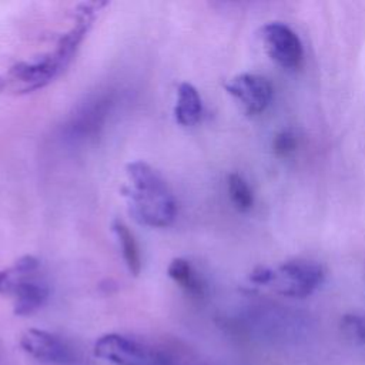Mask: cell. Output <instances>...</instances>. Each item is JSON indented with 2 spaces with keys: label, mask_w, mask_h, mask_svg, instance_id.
I'll use <instances>...</instances> for the list:
<instances>
[{
  "label": "cell",
  "mask_w": 365,
  "mask_h": 365,
  "mask_svg": "<svg viewBox=\"0 0 365 365\" xmlns=\"http://www.w3.org/2000/svg\"><path fill=\"white\" fill-rule=\"evenodd\" d=\"M40 262L34 255H23L13 265L0 269V294L9 292L11 294L16 284L24 278L33 275Z\"/></svg>",
  "instance_id": "13"
},
{
  "label": "cell",
  "mask_w": 365,
  "mask_h": 365,
  "mask_svg": "<svg viewBox=\"0 0 365 365\" xmlns=\"http://www.w3.org/2000/svg\"><path fill=\"white\" fill-rule=\"evenodd\" d=\"M274 275H275V271H272L268 267L261 265V267H257V268L252 269V272L250 274V279L254 284L267 285V284H271L274 281Z\"/></svg>",
  "instance_id": "17"
},
{
  "label": "cell",
  "mask_w": 365,
  "mask_h": 365,
  "mask_svg": "<svg viewBox=\"0 0 365 365\" xmlns=\"http://www.w3.org/2000/svg\"><path fill=\"white\" fill-rule=\"evenodd\" d=\"M339 327L348 341L356 345H365V315L346 314L341 318Z\"/></svg>",
  "instance_id": "15"
},
{
  "label": "cell",
  "mask_w": 365,
  "mask_h": 365,
  "mask_svg": "<svg viewBox=\"0 0 365 365\" xmlns=\"http://www.w3.org/2000/svg\"><path fill=\"white\" fill-rule=\"evenodd\" d=\"M11 294L14 295V312L17 315H27L38 309L47 301L48 288L30 275L21 278Z\"/></svg>",
  "instance_id": "10"
},
{
  "label": "cell",
  "mask_w": 365,
  "mask_h": 365,
  "mask_svg": "<svg viewBox=\"0 0 365 365\" xmlns=\"http://www.w3.org/2000/svg\"><path fill=\"white\" fill-rule=\"evenodd\" d=\"M224 88L240 101L242 110L250 115L262 113L272 98L271 83L258 74L242 73L234 76L224 84Z\"/></svg>",
  "instance_id": "6"
},
{
  "label": "cell",
  "mask_w": 365,
  "mask_h": 365,
  "mask_svg": "<svg viewBox=\"0 0 365 365\" xmlns=\"http://www.w3.org/2000/svg\"><path fill=\"white\" fill-rule=\"evenodd\" d=\"M298 141L291 130L279 131L272 140V150L277 157H288L297 150Z\"/></svg>",
  "instance_id": "16"
},
{
  "label": "cell",
  "mask_w": 365,
  "mask_h": 365,
  "mask_svg": "<svg viewBox=\"0 0 365 365\" xmlns=\"http://www.w3.org/2000/svg\"><path fill=\"white\" fill-rule=\"evenodd\" d=\"M21 348L36 359L53 364H66L73 359L71 349L57 335L44 329H27L20 338Z\"/></svg>",
  "instance_id": "7"
},
{
  "label": "cell",
  "mask_w": 365,
  "mask_h": 365,
  "mask_svg": "<svg viewBox=\"0 0 365 365\" xmlns=\"http://www.w3.org/2000/svg\"><path fill=\"white\" fill-rule=\"evenodd\" d=\"M111 228L118 241L121 255H123L127 269L130 271L131 275L137 277L141 271V252H140V247H138V242H137L133 231L120 218H115L113 221Z\"/></svg>",
  "instance_id": "11"
},
{
  "label": "cell",
  "mask_w": 365,
  "mask_h": 365,
  "mask_svg": "<svg viewBox=\"0 0 365 365\" xmlns=\"http://www.w3.org/2000/svg\"><path fill=\"white\" fill-rule=\"evenodd\" d=\"M324 277L325 272L319 262L297 258L284 262L278 271H275L272 282L282 295L304 298L324 282Z\"/></svg>",
  "instance_id": "4"
},
{
  "label": "cell",
  "mask_w": 365,
  "mask_h": 365,
  "mask_svg": "<svg viewBox=\"0 0 365 365\" xmlns=\"http://www.w3.org/2000/svg\"><path fill=\"white\" fill-rule=\"evenodd\" d=\"M68 66L53 48L37 57L21 60L0 74V93L23 96L44 88Z\"/></svg>",
  "instance_id": "2"
},
{
  "label": "cell",
  "mask_w": 365,
  "mask_h": 365,
  "mask_svg": "<svg viewBox=\"0 0 365 365\" xmlns=\"http://www.w3.org/2000/svg\"><path fill=\"white\" fill-rule=\"evenodd\" d=\"M202 115V100L191 83H180L174 104V118L182 127L195 125Z\"/></svg>",
  "instance_id": "9"
},
{
  "label": "cell",
  "mask_w": 365,
  "mask_h": 365,
  "mask_svg": "<svg viewBox=\"0 0 365 365\" xmlns=\"http://www.w3.org/2000/svg\"><path fill=\"white\" fill-rule=\"evenodd\" d=\"M228 194L234 207L240 211H248L252 207L254 197L247 181L237 173L228 175Z\"/></svg>",
  "instance_id": "14"
},
{
  "label": "cell",
  "mask_w": 365,
  "mask_h": 365,
  "mask_svg": "<svg viewBox=\"0 0 365 365\" xmlns=\"http://www.w3.org/2000/svg\"><path fill=\"white\" fill-rule=\"evenodd\" d=\"M261 40L268 56L284 68H295L302 61L298 36L282 23H268L261 29Z\"/></svg>",
  "instance_id": "5"
},
{
  "label": "cell",
  "mask_w": 365,
  "mask_h": 365,
  "mask_svg": "<svg viewBox=\"0 0 365 365\" xmlns=\"http://www.w3.org/2000/svg\"><path fill=\"white\" fill-rule=\"evenodd\" d=\"M167 274L174 282H177L188 294L195 297H200L204 294L205 285L201 277L194 269V267L190 264V261L180 257L171 259L167 267Z\"/></svg>",
  "instance_id": "12"
},
{
  "label": "cell",
  "mask_w": 365,
  "mask_h": 365,
  "mask_svg": "<svg viewBox=\"0 0 365 365\" xmlns=\"http://www.w3.org/2000/svg\"><path fill=\"white\" fill-rule=\"evenodd\" d=\"M127 182L121 187L128 214L150 228L168 227L177 215V202L163 175L143 160L125 165Z\"/></svg>",
  "instance_id": "1"
},
{
  "label": "cell",
  "mask_w": 365,
  "mask_h": 365,
  "mask_svg": "<svg viewBox=\"0 0 365 365\" xmlns=\"http://www.w3.org/2000/svg\"><path fill=\"white\" fill-rule=\"evenodd\" d=\"M94 352L115 365H174V356L164 348L115 332L100 336L94 344Z\"/></svg>",
  "instance_id": "3"
},
{
  "label": "cell",
  "mask_w": 365,
  "mask_h": 365,
  "mask_svg": "<svg viewBox=\"0 0 365 365\" xmlns=\"http://www.w3.org/2000/svg\"><path fill=\"white\" fill-rule=\"evenodd\" d=\"M111 106L113 100L110 96L96 97L81 106L80 110L73 114L67 125L70 138H87L98 133L111 110Z\"/></svg>",
  "instance_id": "8"
}]
</instances>
